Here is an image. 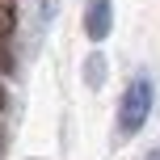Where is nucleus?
I'll return each instance as SVG.
<instances>
[{"instance_id":"obj_1","label":"nucleus","mask_w":160,"mask_h":160,"mask_svg":"<svg viewBox=\"0 0 160 160\" xmlns=\"http://www.w3.org/2000/svg\"><path fill=\"white\" fill-rule=\"evenodd\" d=\"M148 114H152V80L135 76L122 93V105H118V135H135L148 122Z\"/></svg>"},{"instance_id":"obj_2","label":"nucleus","mask_w":160,"mask_h":160,"mask_svg":"<svg viewBox=\"0 0 160 160\" xmlns=\"http://www.w3.org/2000/svg\"><path fill=\"white\" fill-rule=\"evenodd\" d=\"M110 30H114V4L110 0H88V8H84V34L93 42H105Z\"/></svg>"},{"instance_id":"obj_3","label":"nucleus","mask_w":160,"mask_h":160,"mask_svg":"<svg viewBox=\"0 0 160 160\" xmlns=\"http://www.w3.org/2000/svg\"><path fill=\"white\" fill-rule=\"evenodd\" d=\"M101 80H105V59L101 55H88V63H84V84H101Z\"/></svg>"},{"instance_id":"obj_4","label":"nucleus","mask_w":160,"mask_h":160,"mask_svg":"<svg viewBox=\"0 0 160 160\" xmlns=\"http://www.w3.org/2000/svg\"><path fill=\"white\" fill-rule=\"evenodd\" d=\"M13 25H17V8H13V0H0V38H8V34H13Z\"/></svg>"},{"instance_id":"obj_5","label":"nucleus","mask_w":160,"mask_h":160,"mask_svg":"<svg viewBox=\"0 0 160 160\" xmlns=\"http://www.w3.org/2000/svg\"><path fill=\"white\" fill-rule=\"evenodd\" d=\"M0 72H13V55H8L4 42H0Z\"/></svg>"},{"instance_id":"obj_6","label":"nucleus","mask_w":160,"mask_h":160,"mask_svg":"<svg viewBox=\"0 0 160 160\" xmlns=\"http://www.w3.org/2000/svg\"><path fill=\"white\" fill-rule=\"evenodd\" d=\"M4 101H8V97H4V84H0V110H4Z\"/></svg>"},{"instance_id":"obj_7","label":"nucleus","mask_w":160,"mask_h":160,"mask_svg":"<svg viewBox=\"0 0 160 160\" xmlns=\"http://www.w3.org/2000/svg\"><path fill=\"white\" fill-rule=\"evenodd\" d=\"M148 160H160V156H148Z\"/></svg>"}]
</instances>
